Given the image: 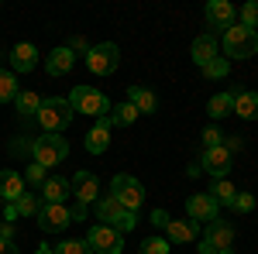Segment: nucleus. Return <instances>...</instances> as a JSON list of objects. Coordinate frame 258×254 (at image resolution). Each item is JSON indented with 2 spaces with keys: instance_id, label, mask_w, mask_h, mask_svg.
<instances>
[{
  "instance_id": "f257e3e1",
  "label": "nucleus",
  "mask_w": 258,
  "mask_h": 254,
  "mask_svg": "<svg viewBox=\"0 0 258 254\" xmlns=\"http://www.w3.org/2000/svg\"><path fill=\"white\" fill-rule=\"evenodd\" d=\"M258 52V31L255 28H244V24H231L224 31V55L231 59H251Z\"/></svg>"
},
{
  "instance_id": "f03ea898",
  "label": "nucleus",
  "mask_w": 258,
  "mask_h": 254,
  "mask_svg": "<svg viewBox=\"0 0 258 254\" xmlns=\"http://www.w3.org/2000/svg\"><path fill=\"white\" fill-rule=\"evenodd\" d=\"M66 100H69L73 114H86V117H110V107H114V103L103 97L100 90H93V86H76Z\"/></svg>"
},
{
  "instance_id": "7ed1b4c3",
  "label": "nucleus",
  "mask_w": 258,
  "mask_h": 254,
  "mask_svg": "<svg viewBox=\"0 0 258 254\" xmlns=\"http://www.w3.org/2000/svg\"><path fill=\"white\" fill-rule=\"evenodd\" d=\"M38 124L45 127V134H62V131L73 124V107H69V100H66V97H48V100H41Z\"/></svg>"
},
{
  "instance_id": "20e7f679",
  "label": "nucleus",
  "mask_w": 258,
  "mask_h": 254,
  "mask_svg": "<svg viewBox=\"0 0 258 254\" xmlns=\"http://www.w3.org/2000/svg\"><path fill=\"white\" fill-rule=\"evenodd\" d=\"M97 220L107 223V227H114L117 234H127V230H135L138 213L135 210H124L114 196H103V199H97Z\"/></svg>"
},
{
  "instance_id": "39448f33",
  "label": "nucleus",
  "mask_w": 258,
  "mask_h": 254,
  "mask_svg": "<svg viewBox=\"0 0 258 254\" xmlns=\"http://www.w3.org/2000/svg\"><path fill=\"white\" fill-rule=\"evenodd\" d=\"M66 155H69V144H66V137H59V134H41V137L31 141V158L38 161L41 168L59 165Z\"/></svg>"
},
{
  "instance_id": "423d86ee",
  "label": "nucleus",
  "mask_w": 258,
  "mask_h": 254,
  "mask_svg": "<svg viewBox=\"0 0 258 254\" xmlns=\"http://www.w3.org/2000/svg\"><path fill=\"white\" fill-rule=\"evenodd\" d=\"M110 196L117 199L124 210H135V213H138V206L145 203V186H141L135 176L120 172V176H114V182H110Z\"/></svg>"
},
{
  "instance_id": "0eeeda50",
  "label": "nucleus",
  "mask_w": 258,
  "mask_h": 254,
  "mask_svg": "<svg viewBox=\"0 0 258 254\" xmlns=\"http://www.w3.org/2000/svg\"><path fill=\"white\" fill-rule=\"evenodd\" d=\"M86 244L93 254H120L124 251V234H117L107 223H93L90 234H86Z\"/></svg>"
},
{
  "instance_id": "6e6552de",
  "label": "nucleus",
  "mask_w": 258,
  "mask_h": 254,
  "mask_svg": "<svg viewBox=\"0 0 258 254\" xmlns=\"http://www.w3.org/2000/svg\"><path fill=\"white\" fill-rule=\"evenodd\" d=\"M117 62H120V48L114 41H103V45H93V48H90L86 69H90L93 76H110V72L117 69Z\"/></svg>"
},
{
  "instance_id": "1a4fd4ad",
  "label": "nucleus",
  "mask_w": 258,
  "mask_h": 254,
  "mask_svg": "<svg viewBox=\"0 0 258 254\" xmlns=\"http://www.w3.org/2000/svg\"><path fill=\"white\" fill-rule=\"evenodd\" d=\"M186 216L197 220V223H214V220L220 216V206L214 203L210 193H193L189 199H186Z\"/></svg>"
},
{
  "instance_id": "9d476101",
  "label": "nucleus",
  "mask_w": 258,
  "mask_h": 254,
  "mask_svg": "<svg viewBox=\"0 0 258 254\" xmlns=\"http://www.w3.org/2000/svg\"><path fill=\"white\" fill-rule=\"evenodd\" d=\"M73 220H69V210L62 206V203H41L38 210V227L45 230V234H59V230H66Z\"/></svg>"
},
{
  "instance_id": "9b49d317",
  "label": "nucleus",
  "mask_w": 258,
  "mask_h": 254,
  "mask_svg": "<svg viewBox=\"0 0 258 254\" xmlns=\"http://www.w3.org/2000/svg\"><path fill=\"white\" fill-rule=\"evenodd\" d=\"M200 168L210 172L214 179H227V172H231V151H227L224 144H217V148H203Z\"/></svg>"
},
{
  "instance_id": "f8f14e48",
  "label": "nucleus",
  "mask_w": 258,
  "mask_h": 254,
  "mask_svg": "<svg viewBox=\"0 0 258 254\" xmlns=\"http://www.w3.org/2000/svg\"><path fill=\"white\" fill-rule=\"evenodd\" d=\"M203 18H207V24L210 28H231L234 24V18H238V11H234V4H227V0H210L207 4V11H203Z\"/></svg>"
},
{
  "instance_id": "ddd939ff",
  "label": "nucleus",
  "mask_w": 258,
  "mask_h": 254,
  "mask_svg": "<svg viewBox=\"0 0 258 254\" xmlns=\"http://www.w3.org/2000/svg\"><path fill=\"white\" fill-rule=\"evenodd\" d=\"M69 186H73V196H76V203H93L100 193V179L93 172H76V176L69 179Z\"/></svg>"
},
{
  "instance_id": "4468645a",
  "label": "nucleus",
  "mask_w": 258,
  "mask_h": 254,
  "mask_svg": "<svg viewBox=\"0 0 258 254\" xmlns=\"http://www.w3.org/2000/svg\"><path fill=\"white\" fill-rule=\"evenodd\" d=\"M203 244H207V247H214V251H227V247L234 244V227H231V223H224V220L207 223V237H203Z\"/></svg>"
},
{
  "instance_id": "2eb2a0df",
  "label": "nucleus",
  "mask_w": 258,
  "mask_h": 254,
  "mask_svg": "<svg viewBox=\"0 0 258 254\" xmlns=\"http://www.w3.org/2000/svg\"><path fill=\"white\" fill-rule=\"evenodd\" d=\"M197 234H200L197 220H169L165 223V240L169 244H189V240H197Z\"/></svg>"
},
{
  "instance_id": "dca6fc26",
  "label": "nucleus",
  "mask_w": 258,
  "mask_h": 254,
  "mask_svg": "<svg viewBox=\"0 0 258 254\" xmlns=\"http://www.w3.org/2000/svg\"><path fill=\"white\" fill-rule=\"evenodd\" d=\"M35 65H38V48L31 41H21L11 48V69L14 72H31Z\"/></svg>"
},
{
  "instance_id": "f3484780",
  "label": "nucleus",
  "mask_w": 258,
  "mask_h": 254,
  "mask_svg": "<svg viewBox=\"0 0 258 254\" xmlns=\"http://www.w3.org/2000/svg\"><path fill=\"white\" fill-rule=\"evenodd\" d=\"M83 144H86V151H90V155H103V151H107V144H110V120L100 117L97 124L90 127V134H86Z\"/></svg>"
},
{
  "instance_id": "a211bd4d",
  "label": "nucleus",
  "mask_w": 258,
  "mask_h": 254,
  "mask_svg": "<svg viewBox=\"0 0 258 254\" xmlns=\"http://www.w3.org/2000/svg\"><path fill=\"white\" fill-rule=\"evenodd\" d=\"M24 193H28V186H24V176H21V172H14V168L0 172V199H7V203H18Z\"/></svg>"
},
{
  "instance_id": "6ab92c4d",
  "label": "nucleus",
  "mask_w": 258,
  "mask_h": 254,
  "mask_svg": "<svg viewBox=\"0 0 258 254\" xmlns=\"http://www.w3.org/2000/svg\"><path fill=\"white\" fill-rule=\"evenodd\" d=\"M73 65H76V55L59 45V48H52L48 52V59H45V69H48V76H66V72H73Z\"/></svg>"
},
{
  "instance_id": "aec40b11",
  "label": "nucleus",
  "mask_w": 258,
  "mask_h": 254,
  "mask_svg": "<svg viewBox=\"0 0 258 254\" xmlns=\"http://www.w3.org/2000/svg\"><path fill=\"white\" fill-rule=\"evenodd\" d=\"M189 52H193V62H197L200 69L220 55V52H217V38H214V35H200V38H193V48H189Z\"/></svg>"
},
{
  "instance_id": "412c9836",
  "label": "nucleus",
  "mask_w": 258,
  "mask_h": 254,
  "mask_svg": "<svg viewBox=\"0 0 258 254\" xmlns=\"http://www.w3.org/2000/svg\"><path fill=\"white\" fill-rule=\"evenodd\" d=\"M127 103H131L138 114H155V110H159V97H155L152 90H145V86H131V90H127Z\"/></svg>"
},
{
  "instance_id": "4be33fe9",
  "label": "nucleus",
  "mask_w": 258,
  "mask_h": 254,
  "mask_svg": "<svg viewBox=\"0 0 258 254\" xmlns=\"http://www.w3.org/2000/svg\"><path fill=\"white\" fill-rule=\"evenodd\" d=\"M69 193H73L69 179L52 176V179H45V186H41V203H62V199H66Z\"/></svg>"
},
{
  "instance_id": "5701e85b",
  "label": "nucleus",
  "mask_w": 258,
  "mask_h": 254,
  "mask_svg": "<svg viewBox=\"0 0 258 254\" xmlns=\"http://www.w3.org/2000/svg\"><path fill=\"white\" fill-rule=\"evenodd\" d=\"M234 114L244 117V120H258V93L234 90Z\"/></svg>"
},
{
  "instance_id": "b1692460",
  "label": "nucleus",
  "mask_w": 258,
  "mask_h": 254,
  "mask_svg": "<svg viewBox=\"0 0 258 254\" xmlns=\"http://www.w3.org/2000/svg\"><path fill=\"white\" fill-rule=\"evenodd\" d=\"M207 114L214 120H224L234 114V93H214L210 97V103H207Z\"/></svg>"
},
{
  "instance_id": "393cba45",
  "label": "nucleus",
  "mask_w": 258,
  "mask_h": 254,
  "mask_svg": "<svg viewBox=\"0 0 258 254\" xmlns=\"http://www.w3.org/2000/svg\"><path fill=\"white\" fill-rule=\"evenodd\" d=\"M107 120H110V127H131V124L138 120V110L124 100V103H114V107H110V117Z\"/></svg>"
},
{
  "instance_id": "a878e982",
  "label": "nucleus",
  "mask_w": 258,
  "mask_h": 254,
  "mask_svg": "<svg viewBox=\"0 0 258 254\" xmlns=\"http://www.w3.org/2000/svg\"><path fill=\"white\" fill-rule=\"evenodd\" d=\"M14 103H18L21 117H38V110H41V97H38V93H31V90H28V93H18Z\"/></svg>"
},
{
  "instance_id": "bb28decb",
  "label": "nucleus",
  "mask_w": 258,
  "mask_h": 254,
  "mask_svg": "<svg viewBox=\"0 0 258 254\" xmlns=\"http://www.w3.org/2000/svg\"><path fill=\"white\" fill-rule=\"evenodd\" d=\"M210 196H214V203H217V206H231V203H234V196H238V189H234L227 179H217V182H214V189H210Z\"/></svg>"
},
{
  "instance_id": "cd10ccee",
  "label": "nucleus",
  "mask_w": 258,
  "mask_h": 254,
  "mask_svg": "<svg viewBox=\"0 0 258 254\" xmlns=\"http://www.w3.org/2000/svg\"><path fill=\"white\" fill-rule=\"evenodd\" d=\"M21 90H18V76L14 72H7V69H0V103H7V100H14Z\"/></svg>"
},
{
  "instance_id": "c85d7f7f",
  "label": "nucleus",
  "mask_w": 258,
  "mask_h": 254,
  "mask_svg": "<svg viewBox=\"0 0 258 254\" xmlns=\"http://www.w3.org/2000/svg\"><path fill=\"white\" fill-rule=\"evenodd\" d=\"M14 210H18V216H38V210H41V196L24 193L18 203H14Z\"/></svg>"
},
{
  "instance_id": "c756f323",
  "label": "nucleus",
  "mask_w": 258,
  "mask_h": 254,
  "mask_svg": "<svg viewBox=\"0 0 258 254\" xmlns=\"http://www.w3.org/2000/svg\"><path fill=\"white\" fill-rule=\"evenodd\" d=\"M227 72H231V62L227 59H214V62H207V65H203V76L207 79H227Z\"/></svg>"
},
{
  "instance_id": "7c9ffc66",
  "label": "nucleus",
  "mask_w": 258,
  "mask_h": 254,
  "mask_svg": "<svg viewBox=\"0 0 258 254\" xmlns=\"http://www.w3.org/2000/svg\"><path fill=\"white\" fill-rule=\"evenodd\" d=\"M238 18H241L244 28H258V0H248V4L238 11Z\"/></svg>"
},
{
  "instance_id": "2f4dec72",
  "label": "nucleus",
  "mask_w": 258,
  "mask_h": 254,
  "mask_svg": "<svg viewBox=\"0 0 258 254\" xmlns=\"http://www.w3.org/2000/svg\"><path fill=\"white\" fill-rule=\"evenodd\" d=\"M55 254H93V251H90L86 240H62L59 247H55Z\"/></svg>"
},
{
  "instance_id": "473e14b6",
  "label": "nucleus",
  "mask_w": 258,
  "mask_h": 254,
  "mask_svg": "<svg viewBox=\"0 0 258 254\" xmlns=\"http://www.w3.org/2000/svg\"><path fill=\"white\" fill-rule=\"evenodd\" d=\"M141 254H169V240L165 237H148L141 244Z\"/></svg>"
},
{
  "instance_id": "72a5a7b5",
  "label": "nucleus",
  "mask_w": 258,
  "mask_h": 254,
  "mask_svg": "<svg viewBox=\"0 0 258 254\" xmlns=\"http://www.w3.org/2000/svg\"><path fill=\"white\" fill-rule=\"evenodd\" d=\"M231 210H234V213H251V210H255V196L251 193H238L234 203H231Z\"/></svg>"
},
{
  "instance_id": "f704fd0d",
  "label": "nucleus",
  "mask_w": 258,
  "mask_h": 254,
  "mask_svg": "<svg viewBox=\"0 0 258 254\" xmlns=\"http://www.w3.org/2000/svg\"><path fill=\"white\" fill-rule=\"evenodd\" d=\"M203 148H217V144H224V134H220V127H214V124H210V127H203Z\"/></svg>"
},
{
  "instance_id": "c9c22d12",
  "label": "nucleus",
  "mask_w": 258,
  "mask_h": 254,
  "mask_svg": "<svg viewBox=\"0 0 258 254\" xmlns=\"http://www.w3.org/2000/svg\"><path fill=\"white\" fill-rule=\"evenodd\" d=\"M45 179H48V168H41L38 161H31L28 165V186H45Z\"/></svg>"
},
{
  "instance_id": "e433bc0d",
  "label": "nucleus",
  "mask_w": 258,
  "mask_h": 254,
  "mask_svg": "<svg viewBox=\"0 0 258 254\" xmlns=\"http://www.w3.org/2000/svg\"><path fill=\"white\" fill-rule=\"evenodd\" d=\"M66 48H69L73 55H90V48H93V45L83 38V35H76V38H69V45H66Z\"/></svg>"
},
{
  "instance_id": "4c0bfd02",
  "label": "nucleus",
  "mask_w": 258,
  "mask_h": 254,
  "mask_svg": "<svg viewBox=\"0 0 258 254\" xmlns=\"http://www.w3.org/2000/svg\"><path fill=\"white\" fill-rule=\"evenodd\" d=\"M224 137H227V141H224V148H227V151L234 155V151L241 148V134H224Z\"/></svg>"
},
{
  "instance_id": "58836bf2",
  "label": "nucleus",
  "mask_w": 258,
  "mask_h": 254,
  "mask_svg": "<svg viewBox=\"0 0 258 254\" xmlns=\"http://www.w3.org/2000/svg\"><path fill=\"white\" fill-rule=\"evenodd\" d=\"M169 220H172V216L165 213V210H155V213H152V223H155V227H162V230H165V223H169Z\"/></svg>"
},
{
  "instance_id": "ea45409f",
  "label": "nucleus",
  "mask_w": 258,
  "mask_h": 254,
  "mask_svg": "<svg viewBox=\"0 0 258 254\" xmlns=\"http://www.w3.org/2000/svg\"><path fill=\"white\" fill-rule=\"evenodd\" d=\"M69 220H86V206H83V203H76V206H73V210H69Z\"/></svg>"
},
{
  "instance_id": "a19ab883",
  "label": "nucleus",
  "mask_w": 258,
  "mask_h": 254,
  "mask_svg": "<svg viewBox=\"0 0 258 254\" xmlns=\"http://www.w3.org/2000/svg\"><path fill=\"white\" fill-rule=\"evenodd\" d=\"M14 237V223H0V240H11Z\"/></svg>"
},
{
  "instance_id": "79ce46f5",
  "label": "nucleus",
  "mask_w": 258,
  "mask_h": 254,
  "mask_svg": "<svg viewBox=\"0 0 258 254\" xmlns=\"http://www.w3.org/2000/svg\"><path fill=\"white\" fill-rule=\"evenodd\" d=\"M0 254H18V247H14V240H0Z\"/></svg>"
},
{
  "instance_id": "37998d69",
  "label": "nucleus",
  "mask_w": 258,
  "mask_h": 254,
  "mask_svg": "<svg viewBox=\"0 0 258 254\" xmlns=\"http://www.w3.org/2000/svg\"><path fill=\"white\" fill-rule=\"evenodd\" d=\"M200 172H203V168H200V161H197V165H189V168H186V176H189V179H197Z\"/></svg>"
},
{
  "instance_id": "c03bdc74",
  "label": "nucleus",
  "mask_w": 258,
  "mask_h": 254,
  "mask_svg": "<svg viewBox=\"0 0 258 254\" xmlns=\"http://www.w3.org/2000/svg\"><path fill=\"white\" fill-rule=\"evenodd\" d=\"M197 254H220V251H214V247H207V244H203V247H200Z\"/></svg>"
},
{
  "instance_id": "a18cd8bd",
  "label": "nucleus",
  "mask_w": 258,
  "mask_h": 254,
  "mask_svg": "<svg viewBox=\"0 0 258 254\" xmlns=\"http://www.w3.org/2000/svg\"><path fill=\"white\" fill-rule=\"evenodd\" d=\"M35 254H55V251H52V247H45V244H41V247H38V251H35Z\"/></svg>"
},
{
  "instance_id": "49530a36",
  "label": "nucleus",
  "mask_w": 258,
  "mask_h": 254,
  "mask_svg": "<svg viewBox=\"0 0 258 254\" xmlns=\"http://www.w3.org/2000/svg\"><path fill=\"white\" fill-rule=\"evenodd\" d=\"M220 254H234V251H231V247H227V251H220Z\"/></svg>"
},
{
  "instance_id": "de8ad7c7",
  "label": "nucleus",
  "mask_w": 258,
  "mask_h": 254,
  "mask_svg": "<svg viewBox=\"0 0 258 254\" xmlns=\"http://www.w3.org/2000/svg\"><path fill=\"white\" fill-rule=\"evenodd\" d=\"M120 254H124V251H120Z\"/></svg>"
}]
</instances>
